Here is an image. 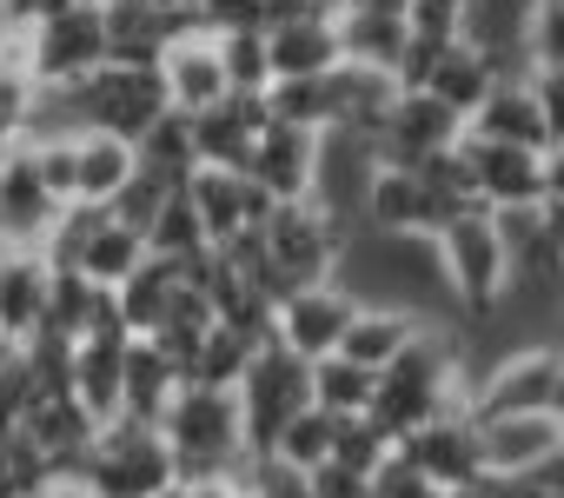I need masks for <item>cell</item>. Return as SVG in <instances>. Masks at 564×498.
Listing matches in <instances>:
<instances>
[{
    "mask_svg": "<svg viewBox=\"0 0 564 498\" xmlns=\"http://www.w3.org/2000/svg\"><path fill=\"white\" fill-rule=\"evenodd\" d=\"M259 267L272 280V300L293 286H313V280H339L346 226L319 199H272L259 219Z\"/></svg>",
    "mask_w": 564,
    "mask_h": 498,
    "instance_id": "6da1fadb",
    "label": "cell"
},
{
    "mask_svg": "<svg viewBox=\"0 0 564 498\" xmlns=\"http://www.w3.org/2000/svg\"><path fill=\"white\" fill-rule=\"evenodd\" d=\"M432 260H438V286L471 313L491 320L511 293V246L491 219V206H465L432 232Z\"/></svg>",
    "mask_w": 564,
    "mask_h": 498,
    "instance_id": "7a4b0ae2",
    "label": "cell"
},
{
    "mask_svg": "<svg viewBox=\"0 0 564 498\" xmlns=\"http://www.w3.org/2000/svg\"><path fill=\"white\" fill-rule=\"evenodd\" d=\"M160 439H166L180 478L246 465V432H239V399H232V386L180 379V392H173L166 412H160Z\"/></svg>",
    "mask_w": 564,
    "mask_h": 498,
    "instance_id": "3957f363",
    "label": "cell"
},
{
    "mask_svg": "<svg viewBox=\"0 0 564 498\" xmlns=\"http://www.w3.org/2000/svg\"><path fill=\"white\" fill-rule=\"evenodd\" d=\"M80 472L100 485V498H166L173 478H180V472H173V452H166V439H160V425L127 419V412L100 419V432H94Z\"/></svg>",
    "mask_w": 564,
    "mask_h": 498,
    "instance_id": "277c9868",
    "label": "cell"
},
{
    "mask_svg": "<svg viewBox=\"0 0 564 498\" xmlns=\"http://www.w3.org/2000/svg\"><path fill=\"white\" fill-rule=\"evenodd\" d=\"M232 399H239V432H246V458H265L272 452V432L286 425L313 392H306V359L286 353L272 333L252 346L246 372L232 379Z\"/></svg>",
    "mask_w": 564,
    "mask_h": 498,
    "instance_id": "5b68a950",
    "label": "cell"
},
{
    "mask_svg": "<svg viewBox=\"0 0 564 498\" xmlns=\"http://www.w3.org/2000/svg\"><path fill=\"white\" fill-rule=\"evenodd\" d=\"M28 61L41 87H67L107 61V28H100V0H61L41 21H28Z\"/></svg>",
    "mask_w": 564,
    "mask_h": 498,
    "instance_id": "8992f818",
    "label": "cell"
},
{
    "mask_svg": "<svg viewBox=\"0 0 564 498\" xmlns=\"http://www.w3.org/2000/svg\"><path fill=\"white\" fill-rule=\"evenodd\" d=\"M399 458L438 491V498H452V491H471V485H485V458H478V419L465 412V405H445V412H432L425 425H412L405 439H399Z\"/></svg>",
    "mask_w": 564,
    "mask_h": 498,
    "instance_id": "52a82bcc",
    "label": "cell"
},
{
    "mask_svg": "<svg viewBox=\"0 0 564 498\" xmlns=\"http://www.w3.org/2000/svg\"><path fill=\"white\" fill-rule=\"evenodd\" d=\"M445 219H452V206L432 193V180H425L419 166H392V160L372 166L366 199H359V226H366V232H386V239H432Z\"/></svg>",
    "mask_w": 564,
    "mask_h": 498,
    "instance_id": "ba28073f",
    "label": "cell"
},
{
    "mask_svg": "<svg viewBox=\"0 0 564 498\" xmlns=\"http://www.w3.org/2000/svg\"><path fill=\"white\" fill-rule=\"evenodd\" d=\"M458 160L471 180L478 206H538L544 186V147H518V140H485V133H458Z\"/></svg>",
    "mask_w": 564,
    "mask_h": 498,
    "instance_id": "9c48e42d",
    "label": "cell"
},
{
    "mask_svg": "<svg viewBox=\"0 0 564 498\" xmlns=\"http://www.w3.org/2000/svg\"><path fill=\"white\" fill-rule=\"evenodd\" d=\"M352 306H359L352 286H339V280H313V286H293V293H279V300H272L265 333L286 346V353H300V359H319V353H339V333H346Z\"/></svg>",
    "mask_w": 564,
    "mask_h": 498,
    "instance_id": "30bf717a",
    "label": "cell"
},
{
    "mask_svg": "<svg viewBox=\"0 0 564 498\" xmlns=\"http://www.w3.org/2000/svg\"><path fill=\"white\" fill-rule=\"evenodd\" d=\"M458 133H465V113H452V107H445L438 94H425V87H399L392 107H386V120H379V133H372V147H379V160H392V166H425L432 153L458 147Z\"/></svg>",
    "mask_w": 564,
    "mask_h": 498,
    "instance_id": "8fae6325",
    "label": "cell"
},
{
    "mask_svg": "<svg viewBox=\"0 0 564 498\" xmlns=\"http://www.w3.org/2000/svg\"><path fill=\"white\" fill-rule=\"evenodd\" d=\"M61 199L47 193V180H41V166H34V153H28V140H14V147H0V246H47V232L61 226Z\"/></svg>",
    "mask_w": 564,
    "mask_h": 498,
    "instance_id": "7c38bea8",
    "label": "cell"
},
{
    "mask_svg": "<svg viewBox=\"0 0 564 498\" xmlns=\"http://www.w3.org/2000/svg\"><path fill=\"white\" fill-rule=\"evenodd\" d=\"M153 74H160L173 113H206L219 94H232V87H226V67H219V41H213V28H199V21L180 28V34L153 54Z\"/></svg>",
    "mask_w": 564,
    "mask_h": 498,
    "instance_id": "4fadbf2b",
    "label": "cell"
},
{
    "mask_svg": "<svg viewBox=\"0 0 564 498\" xmlns=\"http://www.w3.org/2000/svg\"><path fill=\"white\" fill-rule=\"evenodd\" d=\"M564 439V419L551 405H531V412H498V419H478V458H485V478H531Z\"/></svg>",
    "mask_w": 564,
    "mask_h": 498,
    "instance_id": "5bb4252c",
    "label": "cell"
},
{
    "mask_svg": "<svg viewBox=\"0 0 564 498\" xmlns=\"http://www.w3.org/2000/svg\"><path fill=\"white\" fill-rule=\"evenodd\" d=\"M313 166H319V133L286 120H265L246 153V180L265 199H313Z\"/></svg>",
    "mask_w": 564,
    "mask_h": 498,
    "instance_id": "9a60e30c",
    "label": "cell"
},
{
    "mask_svg": "<svg viewBox=\"0 0 564 498\" xmlns=\"http://www.w3.org/2000/svg\"><path fill=\"white\" fill-rule=\"evenodd\" d=\"M180 186H186V199H193V213H199V226H206V246H226V239L252 232V226L265 219V206H272L239 166H193Z\"/></svg>",
    "mask_w": 564,
    "mask_h": 498,
    "instance_id": "2e32d148",
    "label": "cell"
},
{
    "mask_svg": "<svg viewBox=\"0 0 564 498\" xmlns=\"http://www.w3.org/2000/svg\"><path fill=\"white\" fill-rule=\"evenodd\" d=\"M551 366H557V346H518V353H498V366H491L485 379H471L465 412H471V419H498V412L551 405Z\"/></svg>",
    "mask_w": 564,
    "mask_h": 498,
    "instance_id": "e0dca14e",
    "label": "cell"
},
{
    "mask_svg": "<svg viewBox=\"0 0 564 498\" xmlns=\"http://www.w3.org/2000/svg\"><path fill=\"white\" fill-rule=\"evenodd\" d=\"M107 61H153L180 28H193V0H100Z\"/></svg>",
    "mask_w": 564,
    "mask_h": 498,
    "instance_id": "ac0fdd59",
    "label": "cell"
},
{
    "mask_svg": "<svg viewBox=\"0 0 564 498\" xmlns=\"http://www.w3.org/2000/svg\"><path fill=\"white\" fill-rule=\"evenodd\" d=\"M127 326H94L67 346V392L94 412V419H113L120 412V372H127Z\"/></svg>",
    "mask_w": 564,
    "mask_h": 498,
    "instance_id": "d6986e66",
    "label": "cell"
},
{
    "mask_svg": "<svg viewBox=\"0 0 564 498\" xmlns=\"http://www.w3.org/2000/svg\"><path fill=\"white\" fill-rule=\"evenodd\" d=\"M47 286H54L47 253H34V246H0V339L8 346H28L47 326Z\"/></svg>",
    "mask_w": 564,
    "mask_h": 498,
    "instance_id": "ffe728a7",
    "label": "cell"
},
{
    "mask_svg": "<svg viewBox=\"0 0 564 498\" xmlns=\"http://www.w3.org/2000/svg\"><path fill=\"white\" fill-rule=\"evenodd\" d=\"M14 432H21L47 465H80L87 445H94V432H100V419H94L67 386H54V392H34V399H28V412H21Z\"/></svg>",
    "mask_w": 564,
    "mask_h": 498,
    "instance_id": "44dd1931",
    "label": "cell"
},
{
    "mask_svg": "<svg viewBox=\"0 0 564 498\" xmlns=\"http://www.w3.org/2000/svg\"><path fill=\"white\" fill-rule=\"evenodd\" d=\"M265 54H272V80H306V74H333L339 54V28L333 8H300L286 21L265 28Z\"/></svg>",
    "mask_w": 564,
    "mask_h": 498,
    "instance_id": "7402d4cb",
    "label": "cell"
},
{
    "mask_svg": "<svg viewBox=\"0 0 564 498\" xmlns=\"http://www.w3.org/2000/svg\"><path fill=\"white\" fill-rule=\"evenodd\" d=\"M265 127V94H219L206 113H193V160L199 166H239Z\"/></svg>",
    "mask_w": 564,
    "mask_h": 498,
    "instance_id": "603a6c76",
    "label": "cell"
},
{
    "mask_svg": "<svg viewBox=\"0 0 564 498\" xmlns=\"http://www.w3.org/2000/svg\"><path fill=\"white\" fill-rule=\"evenodd\" d=\"M186 280H193V267L147 253V260H140V267H133V273L113 286V313H120V326H127L133 339H153V333L173 320V306H180Z\"/></svg>",
    "mask_w": 564,
    "mask_h": 498,
    "instance_id": "cb8c5ba5",
    "label": "cell"
},
{
    "mask_svg": "<svg viewBox=\"0 0 564 498\" xmlns=\"http://www.w3.org/2000/svg\"><path fill=\"white\" fill-rule=\"evenodd\" d=\"M419 326H425V313L405 306V300H359L352 320H346V333H339V353L379 372V366H392L419 339Z\"/></svg>",
    "mask_w": 564,
    "mask_h": 498,
    "instance_id": "d4e9b609",
    "label": "cell"
},
{
    "mask_svg": "<svg viewBox=\"0 0 564 498\" xmlns=\"http://www.w3.org/2000/svg\"><path fill=\"white\" fill-rule=\"evenodd\" d=\"M140 173V147L100 127L74 133V206H113L127 193V180Z\"/></svg>",
    "mask_w": 564,
    "mask_h": 498,
    "instance_id": "484cf974",
    "label": "cell"
},
{
    "mask_svg": "<svg viewBox=\"0 0 564 498\" xmlns=\"http://www.w3.org/2000/svg\"><path fill=\"white\" fill-rule=\"evenodd\" d=\"M465 133H485V140H518V147H551L544 133V113L524 87V74H498L491 94L465 113Z\"/></svg>",
    "mask_w": 564,
    "mask_h": 498,
    "instance_id": "4316f807",
    "label": "cell"
},
{
    "mask_svg": "<svg viewBox=\"0 0 564 498\" xmlns=\"http://www.w3.org/2000/svg\"><path fill=\"white\" fill-rule=\"evenodd\" d=\"M180 359L160 346V339H127V372H120V412L127 419H147V425H160V412H166V399L180 392Z\"/></svg>",
    "mask_w": 564,
    "mask_h": 498,
    "instance_id": "83f0119b",
    "label": "cell"
},
{
    "mask_svg": "<svg viewBox=\"0 0 564 498\" xmlns=\"http://www.w3.org/2000/svg\"><path fill=\"white\" fill-rule=\"evenodd\" d=\"M498 74H505V67H498L485 47H471V41H445V54H438L432 74H425V94H438L452 113H471V107L491 94Z\"/></svg>",
    "mask_w": 564,
    "mask_h": 498,
    "instance_id": "f1b7e54d",
    "label": "cell"
},
{
    "mask_svg": "<svg viewBox=\"0 0 564 498\" xmlns=\"http://www.w3.org/2000/svg\"><path fill=\"white\" fill-rule=\"evenodd\" d=\"M113 320H120V313H113V286H94L87 273L54 267V286H47V333L80 339V333H94V326H113Z\"/></svg>",
    "mask_w": 564,
    "mask_h": 498,
    "instance_id": "f546056e",
    "label": "cell"
},
{
    "mask_svg": "<svg viewBox=\"0 0 564 498\" xmlns=\"http://www.w3.org/2000/svg\"><path fill=\"white\" fill-rule=\"evenodd\" d=\"M372 366H359V359H346V353H319V359H306V392H313V405H326L333 419H346V412H366L372 405Z\"/></svg>",
    "mask_w": 564,
    "mask_h": 498,
    "instance_id": "4dcf8cb0",
    "label": "cell"
},
{
    "mask_svg": "<svg viewBox=\"0 0 564 498\" xmlns=\"http://www.w3.org/2000/svg\"><path fill=\"white\" fill-rule=\"evenodd\" d=\"M140 232H147V253H160V260H180V267L206 260V226H199L186 186H173V193L153 206V219H147Z\"/></svg>",
    "mask_w": 564,
    "mask_h": 498,
    "instance_id": "1f68e13d",
    "label": "cell"
},
{
    "mask_svg": "<svg viewBox=\"0 0 564 498\" xmlns=\"http://www.w3.org/2000/svg\"><path fill=\"white\" fill-rule=\"evenodd\" d=\"M333 432H339V419L326 412V405H300L286 425L272 432V452L265 458H279V465H300V472H313V465H326L333 458Z\"/></svg>",
    "mask_w": 564,
    "mask_h": 498,
    "instance_id": "d6a6232c",
    "label": "cell"
},
{
    "mask_svg": "<svg viewBox=\"0 0 564 498\" xmlns=\"http://www.w3.org/2000/svg\"><path fill=\"white\" fill-rule=\"evenodd\" d=\"M259 339H265V333H252V326L213 320V326H206V339H199V353H193V366H186V379L232 386V379L246 372V359H252V346H259Z\"/></svg>",
    "mask_w": 564,
    "mask_h": 498,
    "instance_id": "836d02e7",
    "label": "cell"
},
{
    "mask_svg": "<svg viewBox=\"0 0 564 498\" xmlns=\"http://www.w3.org/2000/svg\"><path fill=\"white\" fill-rule=\"evenodd\" d=\"M265 120H286V127H333V74H306V80H272L265 87Z\"/></svg>",
    "mask_w": 564,
    "mask_h": 498,
    "instance_id": "e575fe53",
    "label": "cell"
},
{
    "mask_svg": "<svg viewBox=\"0 0 564 498\" xmlns=\"http://www.w3.org/2000/svg\"><path fill=\"white\" fill-rule=\"evenodd\" d=\"M219 41V67L232 94H265L272 87V54H265V28H213Z\"/></svg>",
    "mask_w": 564,
    "mask_h": 498,
    "instance_id": "d590c367",
    "label": "cell"
},
{
    "mask_svg": "<svg viewBox=\"0 0 564 498\" xmlns=\"http://www.w3.org/2000/svg\"><path fill=\"white\" fill-rule=\"evenodd\" d=\"M133 147H140V166H153V173H166V180H186V173L199 166V160H193V113H173V107H166Z\"/></svg>",
    "mask_w": 564,
    "mask_h": 498,
    "instance_id": "8d00e7d4",
    "label": "cell"
},
{
    "mask_svg": "<svg viewBox=\"0 0 564 498\" xmlns=\"http://www.w3.org/2000/svg\"><path fill=\"white\" fill-rule=\"evenodd\" d=\"M386 452H392V432H386L372 412H346V419H339V432H333V458H339V465H352V472L372 478Z\"/></svg>",
    "mask_w": 564,
    "mask_h": 498,
    "instance_id": "74e56055",
    "label": "cell"
},
{
    "mask_svg": "<svg viewBox=\"0 0 564 498\" xmlns=\"http://www.w3.org/2000/svg\"><path fill=\"white\" fill-rule=\"evenodd\" d=\"M564 61V0H531L524 8V67Z\"/></svg>",
    "mask_w": 564,
    "mask_h": 498,
    "instance_id": "f35d334b",
    "label": "cell"
},
{
    "mask_svg": "<svg viewBox=\"0 0 564 498\" xmlns=\"http://www.w3.org/2000/svg\"><path fill=\"white\" fill-rule=\"evenodd\" d=\"M239 485H246V498H313L306 472L300 465H279V458H246Z\"/></svg>",
    "mask_w": 564,
    "mask_h": 498,
    "instance_id": "ab89813d",
    "label": "cell"
},
{
    "mask_svg": "<svg viewBox=\"0 0 564 498\" xmlns=\"http://www.w3.org/2000/svg\"><path fill=\"white\" fill-rule=\"evenodd\" d=\"M28 113H34V80L0 67V147L28 140Z\"/></svg>",
    "mask_w": 564,
    "mask_h": 498,
    "instance_id": "60d3db41",
    "label": "cell"
},
{
    "mask_svg": "<svg viewBox=\"0 0 564 498\" xmlns=\"http://www.w3.org/2000/svg\"><path fill=\"white\" fill-rule=\"evenodd\" d=\"M366 498H438V491H432V485L399 458V445H392V452L379 458V472L366 478Z\"/></svg>",
    "mask_w": 564,
    "mask_h": 498,
    "instance_id": "b9f144b4",
    "label": "cell"
},
{
    "mask_svg": "<svg viewBox=\"0 0 564 498\" xmlns=\"http://www.w3.org/2000/svg\"><path fill=\"white\" fill-rule=\"evenodd\" d=\"M28 399H34V372H28V359H21V353H8V359H0V439L21 425Z\"/></svg>",
    "mask_w": 564,
    "mask_h": 498,
    "instance_id": "7bdbcfd3",
    "label": "cell"
},
{
    "mask_svg": "<svg viewBox=\"0 0 564 498\" xmlns=\"http://www.w3.org/2000/svg\"><path fill=\"white\" fill-rule=\"evenodd\" d=\"M524 87H531V100L544 113V133L564 140V61L557 67H524Z\"/></svg>",
    "mask_w": 564,
    "mask_h": 498,
    "instance_id": "ee69618b",
    "label": "cell"
},
{
    "mask_svg": "<svg viewBox=\"0 0 564 498\" xmlns=\"http://www.w3.org/2000/svg\"><path fill=\"white\" fill-rule=\"evenodd\" d=\"M458 14H465V0H405V28H412V34L452 41V34H458Z\"/></svg>",
    "mask_w": 564,
    "mask_h": 498,
    "instance_id": "f6af8a7d",
    "label": "cell"
},
{
    "mask_svg": "<svg viewBox=\"0 0 564 498\" xmlns=\"http://www.w3.org/2000/svg\"><path fill=\"white\" fill-rule=\"evenodd\" d=\"M306 485H313V498H366V472H352V465H339V458L313 465Z\"/></svg>",
    "mask_w": 564,
    "mask_h": 498,
    "instance_id": "bcb514c9",
    "label": "cell"
},
{
    "mask_svg": "<svg viewBox=\"0 0 564 498\" xmlns=\"http://www.w3.org/2000/svg\"><path fill=\"white\" fill-rule=\"evenodd\" d=\"M166 498H246V485H239V465H232V472H193V478H173Z\"/></svg>",
    "mask_w": 564,
    "mask_h": 498,
    "instance_id": "7dc6e473",
    "label": "cell"
},
{
    "mask_svg": "<svg viewBox=\"0 0 564 498\" xmlns=\"http://www.w3.org/2000/svg\"><path fill=\"white\" fill-rule=\"evenodd\" d=\"M28 498H100V485H94L80 465H54V472H47Z\"/></svg>",
    "mask_w": 564,
    "mask_h": 498,
    "instance_id": "c3c4849f",
    "label": "cell"
},
{
    "mask_svg": "<svg viewBox=\"0 0 564 498\" xmlns=\"http://www.w3.org/2000/svg\"><path fill=\"white\" fill-rule=\"evenodd\" d=\"M491 485V498H564L557 485H544V478H485Z\"/></svg>",
    "mask_w": 564,
    "mask_h": 498,
    "instance_id": "681fc988",
    "label": "cell"
},
{
    "mask_svg": "<svg viewBox=\"0 0 564 498\" xmlns=\"http://www.w3.org/2000/svg\"><path fill=\"white\" fill-rule=\"evenodd\" d=\"M544 232H551V246H557V260H564V193H544Z\"/></svg>",
    "mask_w": 564,
    "mask_h": 498,
    "instance_id": "f907efd6",
    "label": "cell"
},
{
    "mask_svg": "<svg viewBox=\"0 0 564 498\" xmlns=\"http://www.w3.org/2000/svg\"><path fill=\"white\" fill-rule=\"evenodd\" d=\"M544 186H551V193H564V140H551V147H544Z\"/></svg>",
    "mask_w": 564,
    "mask_h": 498,
    "instance_id": "816d5d0a",
    "label": "cell"
},
{
    "mask_svg": "<svg viewBox=\"0 0 564 498\" xmlns=\"http://www.w3.org/2000/svg\"><path fill=\"white\" fill-rule=\"evenodd\" d=\"M8 8V21H41L47 8H61V0H0Z\"/></svg>",
    "mask_w": 564,
    "mask_h": 498,
    "instance_id": "f5cc1de1",
    "label": "cell"
},
{
    "mask_svg": "<svg viewBox=\"0 0 564 498\" xmlns=\"http://www.w3.org/2000/svg\"><path fill=\"white\" fill-rule=\"evenodd\" d=\"M531 478H544V485H557V491H564V439H557V452H551V458H544Z\"/></svg>",
    "mask_w": 564,
    "mask_h": 498,
    "instance_id": "db71d44e",
    "label": "cell"
},
{
    "mask_svg": "<svg viewBox=\"0 0 564 498\" xmlns=\"http://www.w3.org/2000/svg\"><path fill=\"white\" fill-rule=\"evenodd\" d=\"M551 412L564 419V339H557V366H551Z\"/></svg>",
    "mask_w": 564,
    "mask_h": 498,
    "instance_id": "11a10c76",
    "label": "cell"
},
{
    "mask_svg": "<svg viewBox=\"0 0 564 498\" xmlns=\"http://www.w3.org/2000/svg\"><path fill=\"white\" fill-rule=\"evenodd\" d=\"M452 498H491V485H471V491H452Z\"/></svg>",
    "mask_w": 564,
    "mask_h": 498,
    "instance_id": "9f6ffc18",
    "label": "cell"
},
{
    "mask_svg": "<svg viewBox=\"0 0 564 498\" xmlns=\"http://www.w3.org/2000/svg\"><path fill=\"white\" fill-rule=\"evenodd\" d=\"M0 28H8V8H0Z\"/></svg>",
    "mask_w": 564,
    "mask_h": 498,
    "instance_id": "6f0895ef",
    "label": "cell"
}]
</instances>
